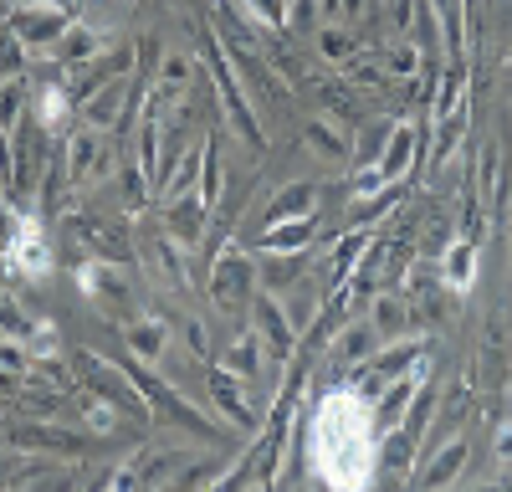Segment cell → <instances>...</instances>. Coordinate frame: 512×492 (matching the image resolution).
Segmentation results:
<instances>
[{
	"instance_id": "6da1fadb",
	"label": "cell",
	"mask_w": 512,
	"mask_h": 492,
	"mask_svg": "<svg viewBox=\"0 0 512 492\" xmlns=\"http://www.w3.org/2000/svg\"><path fill=\"white\" fill-rule=\"evenodd\" d=\"M313 462L333 487H364L379 467V451H374V410L359 390H333L323 395V405L313 410Z\"/></svg>"
},
{
	"instance_id": "7a4b0ae2",
	"label": "cell",
	"mask_w": 512,
	"mask_h": 492,
	"mask_svg": "<svg viewBox=\"0 0 512 492\" xmlns=\"http://www.w3.org/2000/svg\"><path fill=\"white\" fill-rule=\"evenodd\" d=\"M123 375L139 385V395H144V400H149V405L159 410V416H169L175 426H185L190 436H200V441H216V436H221V431L210 426V421L200 416V410H195V405L185 400V395H175V390H169V385H164V380L154 375V369L144 364V359H123Z\"/></svg>"
},
{
	"instance_id": "3957f363",
	"label": "cell",
	"mask_w": 512,
	"mask_h": 492,
	"mask_svg": "<svg viewBox=\"0 0 512 492\" xmlns=\"http://www.w3.org/2000/svg\"><path fill=\"white\" fill-rule=\"evenodd\" d=\"M6 26L26 41V47H57V36L72 26V16L57 0H16L6 11Z\"/></svg>"
},
{
	"instance_id": "277c9868",
	"label": "cell",
	"mask_w": 512,
	"mask_h": 492,
	"mask_svg": "<svg viewBox=\"0 0 512 492\" xmlns=\"http://www.w3.org/2000/svg\"><path fill=\"white\" fill-rule=\"evenodd\" d=\"M415 359H420V344H415V339H395L390 349H379L374 359H364V364L354 369V390H359L364 400H374L384 385H395L405 369H415Z\"/></svg>"
},
{
	"instance_id": "5b68a950",
	"label": "cell",
	"mask_w": 512,
	"mask_h": 492,
	"mask_svg": "<svg viewBox=\"0 0 512 492\" xmlns=\"http://www.w3.org/2000/svg\"><path fill=\"white\" fill-rule=\"evenodd\" d=\"M6 262H11V272H21V277H47V272H52V246H47V231H41L36 216H16Z\"/></svg>"
},
{
	"instance_id": "8992f818",
	"label": "cell",
	"mask_w": 512,
	"mask_h": 492,
	"mask_svg": "<svg viewBox=\"0 0 512 492\" xmlns=\"http://www.w3.org/2000/svg\"><path fill=\"white\" fill-rule=\"evenodd\" d=\"M246 287H256V267L241 252H221L216 257V272H210V298H216L221 308H236Z\"/></svg>"
},
{
	"instance_id": "52a82bcc",
	"label": "cell",
	"mask_w": 512,
	"mask_h": 492,
	"mask_svg": "<svg viewBox=\"0 0 512 492\" xmlns=\"http://www.w3.org/2000/svg\"><path fill=\"white\" fill-rule=\"evenodd\" d=\"M205 52H210V67H216V82H221V98H226V108H231V118H236V129H241V139H246V144H256V149H262L267 139H262V129H256V113L246 108V98H241V88H236V77H231L226 57L216 52V41H205Z\"/></svg>"
},
{
	"instance_id": "ba28073f",
	"label": "cell",
	"mask_w": 512,
	"mask_h": 492,
	"mask_svg": "<svg viewBox=\"0 0 512 492\" xmlns=\"http://www.w3.org/2000/svg\"><path fill=\"white\" fill-rule=\"evenodd\" d=\"M210 395H216V410H226V421H231V426H241V431H262V416H256V410L246 405L241 380L231 375L226 364L210 369Z\"/></svg>"
},
{
	"instance_id": "9c48e42d",
	"label": "cell",
	"mask_w": 512,
	"mask_h": 492,
	"mask_svg": "<svg viewBox=\"0 0 512 492\" xmlns=\"http://www.w3.org/2000/svg\"><path fill=\"white\" fill-rule=\"evenodd\" d=\"M318 231V211L313 216H297V221H277V226H262V241H256V252L262 257H287V252H303Z\"/></svg>"
},
{
	"instance_id": "30bf717a",
	"label": "cell",
	"mask_w": 512,
	"mask_h": 492,
	"mask_svg": "<svg viewBox=\"0 0 512 492\" xmlns=\"http://www.w3.org/2000/svg\"><path fill=\"white\" fill-rule=\"evenodd\" d=\"M256 334H262V339L272 344V354H277V359H287V354H292L297 328H292V313H282V303H277L272 293L256 298Z\"/></svg>"
},
{
	"instance_id": "8fae6325",
	"label": "cell",
	"mask_w": 512,
	"mask_h": 492,
	"mask_svg": "<svg viewBox=\"0 0 512 492\" xmlns=\"http://www.w3.org/2000/svg\"><path fill=\"white\" fill-rule=\"evenodd\" d=\"M415 390H420V359H415V375H400L395 385H384V390H379V405H374V426H379V431H395V426L405 421V410H410Z\"/></svg>"
},
{
	"instance_id": "7c38bea8",
	"label": "cell",
	"mask_w": 512,
	"mask_h": 492,
	"mask_svg": "<svg viewBox=\"0 0 512 492\" xmlns=\"http://www.w3.org/2000/svg\"><path fill=\"white\" fill-rule=\"evenodd\" d=\"M410 164H415V129H410V123H400V129L390 134V149L379 154L374 175H379V185H395V180L410 175Z\"/></svg>"
},
{
	"instance_id": "4fadbf2b",
	"label": "cell",
	"mask_w": 512,
	"mask_h": 492,
	"mask_svg": "<svg viewBox=\"0 0 512 492\" xmlns=\"http://www.w3.org/2000/svg\"><path fill=\"white\" fill-rule=\"evenodd\" d=\"M6 436H11V446H31V451H62V457L82 451V436H72L62 426H11Z\"/></svg>"
},
{
	"instance_id": "5bb4252c",
	"label": "cell",
	"mask_w": 512,
	"mask_h": 492,
	"mask_svg": "<svg viewBox=\"0 0 512 492\" xmlns=\"http://www.w3.org/2000/svg\"><path fill=\"white\" fill-rule=\"evenodd\" d=\"M318 211V185H287V190H277V200L267 205V216H262V226H277V221H297V216H313Z\"/></svg>"
},
{
	"instance_id": "9a60e30c",
	"label": "cell",
	"mask_w": 512,
	"mask_h": 492,
	"mask_svg": "<svg viewBox=\"0 0 512 492\" xmlns=\"http://www.w3.org/2000/svg\"><path fill=\"white\" fill-rule=\"evenodd\" d=\"M57 62H67V67H77V62H93L98 52H103V31L98 26H67L62 36H57Z\"/></svg>"
},
{
	"instance_id": "2e32d148",
	"label": "cell",
	"mask_w": 512,
	"mask_h": 492,
	"mask_svg": "<svg viewBox=\"0 0 512 492\" xmlns=\"http://www.w3.org/2000/svg\"><path fill=\"white\" fill-rule=\"evenodd\" d=\"M93 164H98V129H77L67 139V175L82 185V180L93 175Z\"/></svg>"
},
{
	"instance_id": "e0dca14e",
	"label": "cell",
	"mask_w": 512,
	"mask_h": 492,
	"mask_svg": "<svg viewBox=\"0 0 512 492\" xmlns=\"http://www.w3.org/2000/svg\"><path fill=\"white\" fill-rule=\"evenodd\" d=\"M364 252H369V236H364V231H354V236L338 241V252H333V262H328V287H344L349 272H354V262H359Z\"/></svg>"
},
{
	"instance_id": "ac0fdd59",
	"label": "cell",
	"mask_w": 512,
	"mask_h": 492,
	"mask_svg": "<svg viewBox=\"0 0 512 492\" xmlns=\"http://www.w3.org/2000/svg\"><path fill=\"white\" fill-rule=\"evenodd\" d=\"M477 277V246L472 241H451V252H446V287H472Z\"/></svg>"
},
{
	"instance_id": "d6986e66",
	"label": "cell",
	"mask_w": 512,
	"mask_h": 492,
	"mask_svg": "<svg viewBox=\"0 0 512 492\" xmlns=\"http://www.w3.org/2000/svg\"><path fill=\"white\" fill-rule=\"evenodd\" d=\"M461 467H466V441L456 436V441H446V446H441L436 467H425V472H420V482H425V487H441V482H451Z\"/></svg>"
},
{
	"instance_id": "ffe728a7",
	"label": "cell",
	"mask_w": 512,
	"mask_h": 492,
	"mask_svg": "<svg viewBox=\"0 0 512 492\" xmlns=\"http://www.w3.org/2000/svg\"><path fill=\"white\" fill-rule=\"evenodd\" d=\"M67 113H72V98H67V88H47L36 98V123L47 134H57V129H67Z\"/></svg>"
},
{
	"instance_id": "44dd1931",
	"label": "cell",
	"mask_w": 512,
	"mask_h": 492,
	"mask_svg": "<svg viewBox=\"0 0 512 492\" xmlns=\"http://www.w3.org/2000/svg\"><path fill=\"white\" fill-rule=\"evenodd\" d=\"M221 364L231 369V375H236L241 385H246V380H256V369H262V349H256V334H246V339H241V344H236V349H231Z\"/></svg>"
},
{
	"instance_id": "7402d4cb",
	"label": "cell",
	"mask_w": 512,
	"mask_h": 492,
	"mask_svg": "<svg viewBox=\"0 0 512 492\" xmlns=\"http://www.w3.org/2000/svg\"><path fill=\"white\" fill-rule=\"evenodd\" d=\"M128 344H134V354L149 364V359H159V349H164V328H159V323H139L134 334H128Z\"/></svg>"
},
{
	"instance_id": "603a6c76",
	"label": "cell",
	"mask_w": 512,
	"mask_h": 492,
	"mask_svg": "<svg viewBox=\"0 0 512 492\" xmlns=\"http://www.w3.org/2000/svg\"><path fill=\"white\" fill-rule=\"evenodd\" d=\"M374 334H379V328H349V339H344V349H333V359H344V364H364V349L374 344Z\"/></svg>"
},
{
	"instance_id": "cb8c5ba5",
	"label": "cell",
	"mask_w": 512,
	"mask_h": 492,
	"mask_svg": "<svg viewBox=\"0 0 512 492\" xmlns=\"http://www.w3.org/2000/svg\"><path fill=\"white\" fill-rule=\"evenodd\" d=\"M374 328H379V334H400V328H405V303L400 298H379L374 303Z\"/></svg>"
},
{
	"instance_id": "d4e9b609",
	"label": "cell",
	"mask_w": 512,
	"mask_h": 492,
	"mask_svg": "<svg viewBox=\"0 0 512 492\" xmlns=\"http://www.w3.org/2000/svg\"><path fill=\"white\" fill-rule=\"evenodd\" d=\"M77 287H82L88 298H108V267H103V262H82V267H77Z\"/></svg>"
},
{
	"instance_id": "484cf974",
	"label": "cell",
	"mask_w": 512,
	"mask_h": 492,
	"mask_svg": "<svg viewBox=\"0 0 512 492\" xmlns=\"http://www.w3.org/2000/svg\"><path fill=\"white\" fill-rule=\"evenodd\" d=\"M88 426H93L98 436H108V431H118V405H113L108 395H98V400H88Z\"/></svg>"
},
{
	"instance_id": "4316f807",
	"label": "cell",
	"mask_w": 512,
	"mask_h": 492,
	"mask_svg": "<svg viewBox=\"0 0 512 492\" xmlns=\"http://www.w3.org/2000/svg\"><path fill=\"white\" fill-rule=\"evenodd\" d=\"M21 57H26V41L6 26L0 31V72H21Z\"/></svg>"
},
{
	"instance_id": "83f0119b",
	"label": "cell",
	"mask_w": 512,
	"mask_h": 492,
	"mask_svg": "<svg viewBox=\"0 0 512 492\" xmlns=\"http://www.w3.org/2000/svg\"><path fill=\"white\" fill-rule=\"evenodd\" d=\"M246 11L262 26H287V6H282V0H246Z\"/></svg>"
},
{
	"instance_id": "f1b7e54d",
	"label": "cell",
	"mask_w": 512,
	"mask_h": 492,
	"mask_svg": "<svg viewBox=\"0 0 512 492\" xmlns=\"http://www.w3.org/2000/svg\"><path fill=\"white\" fill-rule=\"evenodd\" d=\"M349 52H354V41H349V31H338V26H328V31H323V57H333V62H338V57H349Z\"/></svg>"
},
{
	"instance_id": "f546056e",
	"label": "cell",
	"mask_w": 512,
	"mask_h": 492,
	"mask_svg": "<svg viewBox=\"0 0 512 492\" xmlns=\"http://www.w3.org/2000/svg\"><path fill=\"white\" fill-rule=\"evenodd\" d=\"M415 67H420V52H415V47H395V52H390V72H395V77H410Z\"/></svg>"
},
{
	"instance_id": "4dcf8cb0",
	"label": "cell",
	"mask_w": 512,
	"mask_h": 492,
	"mask_svg": "<svg viewBox=\"0 0 512 492\" xmlns=\"http://www.w3.org/2000/svg\"><path fill=\"white\" fill-rule=\"evenodd\" d=\"M185 77H190V62L185 57H169L164 62V88H185Z\"/></svg>"
},
{
	"instance_id": "1f68e13d",
	"label": "cell",
	"mask_w": 512,
	"mask_h": 492,
	"mask_svg": "<svg viewBox=\"0 0 512 492\" xmlns=\"http://www.w3.org/2000/svg\"><path fill=\"white\" fill-rule=\"evenodd\" d=\"M308 139H313V144H318L323 154H338V139H333L328 129H318V123H313V129H308Z\"/></svg>"
},
{
	"instance_id": "d6a6232c",
	"label": "cell",
	"mask_w": 512,
	"mask_h": 492,
	"mask_svg": "<svg viewBox=\"0 0 512 492\" xmlns=\"http://www.w3.org/2000/svg\"><path fill=\"white\" fill-rule=\"evenodd\" d=\"M185 339H190L195 354H205V328H200V323H185Z\"/></svg>"
},
{
	"instance_id": "836d02e7",
	"label": "cell",
	"mask_w": 512,
	"mask_h": 492,
	"mask_svg": "<svg viewBox=\"0 0 512 492\" xmlns=\"http://www.w3.org/2000/svg\"><path fill=\"white\" fill-rule=\"evenodd\" d=\"M0 436H6V431H0Z\"/></svg>"
}]
</instances>
